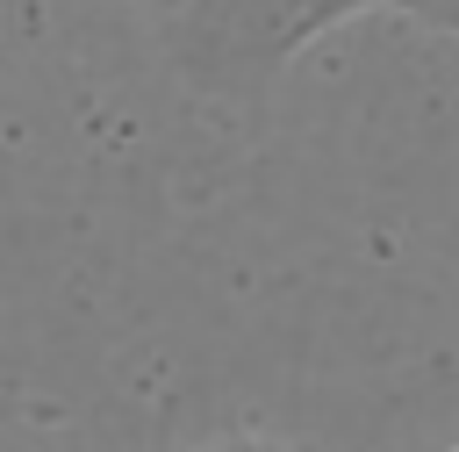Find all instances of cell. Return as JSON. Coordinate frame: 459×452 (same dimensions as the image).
I'll return each mask as SVG.
<instances>
[{
  "mask_svg": "<svg viewBox=\"0 0 459 452\" xmlns=\"http://www.w3.org/2000/svg\"><path fill=\"white\" fill-rule=\"evenodd\" d=\"M208 452H287V445H273V438H251V430H237V438L208 445Z\"/></svg>",
  "mask_w": 459,
  "mask_h": 452,
  "instance_id": "cell-3",
  "label": "cell"
},
{
  "mask_svg": "<svg viewBox=\"0 0 459 452\" xmlns=\"http://www.w3.org/2000/svg\"><path fill=\"white\" fill-rule=\"evenodd\" d=\"M452 452H459V445H452Z\"/></svg>",
  "mask_w": 459,
  "mask_h": 452,
  "instance_id": "cell-5",
  "label": "cell"
},
{
  "mask_svg": "<svg viewBox=\"0 0 459 452\" xmlns=\"http://www.w3.org/2000/svg\"><path fill=\"white\" fill-rule=\"evenodd\" d=\"M373 7H387V0H179L172 36H179V65H186L194 86L251 93L294 50H308L323 29L373 14Z\"/></svg>",
  "mask_w": 459,
  "mask_h": 452,
  "instance_id": "cell-1",
  "label": "cell"
},
{
  "mask_svg": "<svg viewBox=\"0 0 459 452\" xmlns=\"http://www.w3.org/2000/svg\"><path fill=\"white\" fill-rule=\"evenodd\" d=\"M158 7H179V0H158Z\"/></svg>",
  "mask_w": 459,
  "mask_h": 452,
  "instance_id": "cell-4",
  "label": "cell"
},
{
  "mask_svg": "<svg viewBox=\"0 0 459 452\" xmlns=\"http://www.w3.org/2000/svg\"><path fill=\"white\" fill-rule=\"evenodd\" d=\"M387 7L423 22V29H437V36H459V0H387Z\"/></svg>",
  "mask_w": 459,
  "mask_h": 452,
  "instance_id": "cell-2",
  "label": "cell"
}]
</instances>
